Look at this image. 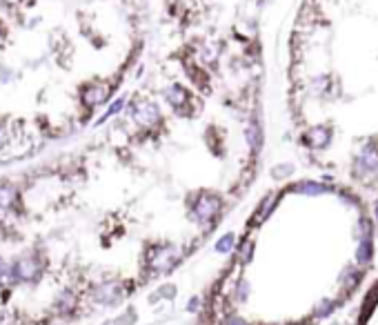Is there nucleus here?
Returning <instances> with one entry per match:
<instances>
[{"mask_svg":"<svg viewBox=\"0 0 378 325\" xmlns=\"http://www.w3.org/2000/svg\"><path fill=\"white\" fill-rule=\"evenodd\" d=\"M218 207H220V201L216 196H201L194 207L198 223H209L216 216V212H218Z\"/></svg>","mask_w":378,"mask_h":325,"instance_id":"obj_1","label":"nucleus"},{"mask_svg":"<svg viewBox=\"0 0 378 325\" xmlns=\"http://www.w3.org/2000/svg\"><path fill=\"white\" fill-rule=\"evenodd\" d=\"M11 270H14V276L18 278V281H25V283L36 281L38 274H40V267H38V263H36L34 258H29V256L16 261Z\"/></svg>","mask_w":378,"mask_h":325,"instance_id":"obj_2","label":"nucleus"},{"mask_svg":"<svg viewBox=\"0 0 378 325\" xmlns=\"http://www.w3.org/2000/svg\"><path fill=\"white\" fill-rule=\"evenodd\" d=\"M120 296V288L116 283H107V285H100L98 290H96V298H98L100 303L105 305H112L116 298Z\"/></svg>","mask_w":378,"mask_h":325,"instance_id":"obj_3","label":"nucleus"},{"mask_svg":"<svg viewBox=\"0 0 378 325\" xmlns=\"http://www.w3.org/2000/svg\"><path fill=\"white\" fill-rule=\"evenodd\" d=\"M371 256H374V243H371V239L361 241V243H358V250H356L358 265H367L371 261Z\"/></svg>","mask_w":378,"mask_h":325,"instance_id":"obj_4","label":"nucleus"},{"mask_svg":"<svg viewBox=\"0 0 378 325\" xmlns=\"http://www.w3.org/2000/svg\"><path fill=\"white\" fill-rule=\"evenodd\" d=\"M16 201H18L16 187H11V185H0V207L7 209V207L14 205Z\"/></svg>","mask_w":378,"mask_h":325,"instance_id":"obj_5","label":"nucleus"},{"mask_svg":"<svg viewBox=\"0 0 378 325\" xmlns=\"http://www.w3.org/2000/svg\"><path fill=\"white\" fill-rule=\"evenodd\" d=\"M234 245H236V236H234V232H227V234H223V236L216 241V245H214V250L218 252V254H229L234 250Z\"/></svg>","mask_w":378,"mask_h":325,"instance_id":"obj_6","label":"nucleus"},{"mask_svg":"<svg viewBox=\"0 0 378 325\" xmlns=\"http://www.w3.org/2000/svg\"><path fill=\"white\" fill-rule=\"evenodd\" d=\"M174 256H176V252H174V247H167V250H156V258L151 261V265L153 267H167L171 261H174Z\"/></svg>","mask_w":378,"mask_h":325,"instance_id":"obj_7","label":"nucleus"},{"mask_svg":"<svg viewBox=\"0 0 378 325\" xmlns=\"http://www.w3.org/2000/svg\"><path fill=\"white\" fill-rule=\"evenodd\" d=\"M298 192H303L307 196H318V194H325L327 192V187H323V185H316V183H300L296 185Z\"/></svg>","mask_w":378,"mask_h":325,"instance_id":"obj_8","label":"nucleus"},{"mask_svg":"<svg viewBox=\"0 0 378 325\" xmlns=\"http://www.w3.org/2000/svg\"><path fill=\"white\" fill-rule=\"evenodd\" d=\"M274 201H276V199H274V196H269V199H265V201H262V205L258 207V212H256V223H262V221L267 219V214L272 212Z\"/></svg>","mask_w":378,"mask_h":325,"instance_id":"obj_9","label":"nucleus"},{"mask_svg":"<svg viewBox=\"0 0 378 325\" xmlns=\"http://www.w3.org/2000/svg\"><path fill=\"white\" fill-rule=\"evenodd\" d=\"M252 243H249V241H245V243L240 245V250H238V256H240V263L242 265H247L249 261H252Z\"/></svg>","mask_w":378,"mask_h":325,"instance_id":"obj_10","label":"nucleus"},{"mask_svg":"<svg viewBox=\"0 0 378 325\" xmlns=\"http://www.w3.org/2000/svg\"><path fill=\"white\" fill-rule=\"evenodd\" d=\"M358 276H361V274H358V272H351V270H347V272H345L343 276H341V281L345 283V288H354V285H356V281H358Z\"/></svg>","mask_w":378,"mask_h":325,"instance_id":"obj_11","label":"nucleus"},{"mask_svg":"<svg viewBox=\"0 0 378 325\" xmlns=\"http://www.w3.org/2000/svg\"><path fill=\"white\" fill-rule=\"evenodd\" d=\"M11 274H14V270H11V267H9L7 263H5L3 258H0V283H5V281H7V278L11 276Z\"/></svg>","mask_w":378,"mask_h":325,"instance_id":"obj_12","label":"nucleus"},{"mask_svg":"<svg viewBox=\"0 0 378 325\" xmlns=\"http://www.w3.org/2000/svg\"><path fill=\"white\" fill-rule=\"evenodd\" d=\"M331 308H334V305H331L329 301H323V305H318V308H316V316H329Z\"/></svg>","mask_w":378,"mask_h":325,"instance_id":"obj_13","label":"nucleus"},{"mask_svg":"<svg viewBox=\"0 0 378 325\" xmlns=\"http://www.w3.org/2000/svg\"><path fill=\"white\" fill-rule=\"evenodd\" d=\"M220 325H249V323H247V321H242L240 316H234V314H232V316H227Z\"/></svg>","mask_w":378,"mask_h":325,"instance_id":"obj_14","label":"nucleus"},{"mask_svg":"<svg viewBox=\"0 0 378 325\" xmlns=\"http://www.w3.org/2000/svg\"><path fill=\"white\" fill-rule=\"evenodd\" d=\"M238 298H240V301H245V298H247V283L245 281H240V285H238Z\"/></svg>","mask_w":378,"mask_h":325,"instance_id":"obj_15","label":"nucleus"},{"mask_svg":"<svg viewBox=\"0 0 378 325\" xmlns=\"http://www.w3.org/2000/svg\"><path fill=\"white\" fill-rule=\"evenodd\" d=\"M198 308H201V298H196V296H194V298L189 301V308H187V310H189V312H196Z\"/></svg>","mask_w":378,"mask_h":325,"instance_id":"obj_16","label":"nucleus"},{"mask_svg":"<svg viewBox=\"0 0 378 325\" xmlns=\"http://www.w3.org/2000/svg\"><path fill=\"white\" fill-rule=\"evenodd\" d=\"M5 141H7V132H5V127L0 125V145H5Z\"/></svg>","mask_w":378,"mask_h":325,"instance_id":"obj_17","label":"nucleus"},{"mask_svg":"<svg viewBox=\"0 0 378 325\" xmlns=\"http://www.w3.org/2000/svg\"><path fill=\"white\" fill-rule=\"evenodd\" d=\"M376 221H378V203H376Z\"/></svg>","mask_w":378,"mask_h":325,"instance_id":"obj_18","label":"nucleus"}]
</instances>
